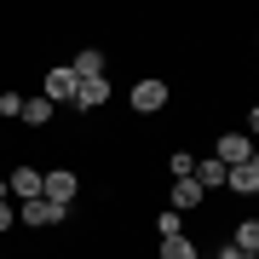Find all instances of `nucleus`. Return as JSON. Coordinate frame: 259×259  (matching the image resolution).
<instances>
[{"label":"nucleus","mask_w":259,"mask_h":259,"mask_svg":"<svg viewBox=\"0 0 259 259\" xmlns=\"http://www.w3.org/2000/svg\"><path fill=\"white\" fill-rule=\"evenodd\" d=\"M64 202H47V196H35V202H18V219L29 225V231H47V225H64Z\"/></svg>","instance_id":"obj_1"},{"label":"nucleus","mask_w":259,"mask_h":259,"mask_svg":"<svg viewBox=\"0 0 259 259\" xmlns=\"http://www.w3.org/2000/svg\"><path fill=\"white\" fill-rule=\"evenodd\" d=\"M75 190H81V179L69 173V167H52V173H40V196H47V202H75Z\"/></svg>","instance_id":"obj_2"},{"label":"nucleus","mask_w":259,"mask_h":259,"mask_svg":"<svg viewBox=\"0 0 259 259\" xmlns=\"http://www.w3.org/2000/svg\"><path fill=\"white\" fill-rule=\"evenodd\" d=\"M213 161H225V167H242V161H259V156H253V139H248V133H225V139L213 144Z\"/></svg>","instance_id":"obj_3"},{"label":"nucleus","mask_w":259,"mask_h":259,"mask_svg":"<svg viewBox=\"0 0 259 259\" xmlns=\"http://www.w3.org/2000/svg\"><path fill=\"white\" fill-rule=\"evenodd\" d=\"M75 87H81V81H75V69H69V64H58V69H47V87H40V98L58 110V104H69V98H75Z\"/></svg>","instance_id":"obj_4"},{"label":"nucleus","mask_w":259,"mask_h":259,"mask_svg":"<svg viewBox=\"0 0 259 259\" xmlns=\"http://www.w3.org/2000/svg\"><path fill=\"white\" fill-rule=\"evenodd\" d=\"M161 104H167V81H139L133 87V110L139 115H156Z\"/></svg>","instance_id":"obj_5"},{"label":"nucleus","mask_w":259,"mask_h":259,"mask_svg":"<svg viewBox=\"0 0 259 259\" xmlns=\"http://www.w3.org/2000/svg\"><path fill=\"white\" fill-rule=\"evenodd\" d=\"M75 81H104V69H110V58H104L98 47H87V52H75Z\"/></svg>","instance_id":"obj_6"},{"label":"nucleus","mask_w":259,"mask_h":259,"mask_svg":"<svg viewBox=\"0 0 259 259\" xmlns=\"http://www.w3.org/2000/svg\"><path fill=\"white\" fill-rule=\"evenodd\" d=\"M225 185H231L236 196H253V190H259V161H242V167H231V173H225Z\"/></svg>","instance_id":"obj_7"},{"label":"nucleus","mask_w":259,"mask_h":259,"mask_svg":"<svg viewBox=\"0 0 259 259\" xmlns=\"http://www.w3.org/2000/svg\"><path fill=\"white\" fill-rule=\"evenodd\" d=\"M104 98H110V81H81V87H75V98H69V104H75V110H98Z\"/></svg>","instance_id":"obj_8"},{"label":"nucleus","mask_w":259,"mask_h":259,"mask_svg":"<svg viewBox=\"0 0 259 259\" xmlns=\"http://www.w3.org/2000/svg\"><path fill=\"white\" fill-rule=\"evenodd\" d=\"M225 173H231V167H225V161H213V156H202V161H196V185H202V190H219L225 185Z\"/></svg>","instance_id":"obj_9"},{"label":"nucleus","mask_w":259,"mask_h":259,"mask_svg":"<svg viewBox=\"0 0 259 259\" xmlns=\"http://www.w3.org/2000/svg\"><path fill=\"white\" fill-rule=\"evenodd\" d=\"M12 196H18V202H35V196H40V173H35V167H18V173H12V185H6Z\"/></svg>","instance_id":"obj_10"},{"label":"nucleus","mask_w":259,"mask_h":259,"mask_svg":"<svg viewBox=\"0 0 259 259\" xmlns=\"http://www.w3.org/2000/svg\"><path fill=\"white\" fill-rule=\"evenodd\" d=\"M185 207H202V185L196 179H173V213H185Z\"/></svg>","instance_id":"obj_11"},{"label":"nucleus","mask_w":259,"mask_h":259,"mask_svg":"<svg viewBox=\"0 0 259 259\" xmlns=\"http://www.w3.org/2000/svg\"><path fill=\"white\" fill-rule=\"evenodd\" d=\"M52 115H58V110H52V104L40 98V93H35V98H23V110H18V121H29V127H47Z\"/></svg>","instance_id":"obj_12"},{"label":"nucleus","mask_w":259,"mask_h":259,"mask_svg":"<svg viewBox=\"0 0 259 259\" xmlns=\"http://www.w3.org/2000/svg\"><path fill=\"white\" fill-rule=\"evenodd\" d=\"M231 248H236V253H259V225H253V219H242V225H236Z\"/></svg>","instance_id":"obj_13"},{"label":"nucleus","mask_w":259,"mask_h":259,"mask_svg":"<svg viewBox=\"0 0 259 259\" xmlns=\"http://www.w3.org/2000/svg\"><path fill=\"white\" fill-rule=\"evenodd\" d=\"M161 259H196V242L190 236H167L161 242Z\"/></svg>","instance_id":"obj_14"},{"label":"nucleus","mask_w":259,"mask_h":259,"mask_svg":"<svg viewBox=\"0 0 259 259\" xmlns=\"http://www.w3.org/2000/svg\"><path fill=\"white\" fill-rule=\"evenodd\" d=\"M156 236H161V242H167V236H185V231H179V213H173V207H161V213H156Z\"/></svg>","instance_id":"obj_15"},{"label":"nucleus","mask_w":259,"mask_h":259,"mask_svg":"<svg viewBox=\"0 0 259 259\" xmlns=\"http://www.w3.org/2000/svg\"><path fill=\"white\" fill-rule=\"evenodd\" d=\"M167 167H173V179H190V173H196V156H185V150H179Z\"/></svg>","instance_id":"obj_16"},{"label":"nucleus","mask_w":259,"mask_h":259,"mask_svg":"<svg viewBox=\"0 0 259 259\" xmlns=\"http://www.w3.org/2000/svg\"><path fill=\"white\" fill-rule=\"evenodd\" d=\"M18 110H23V98H18V93H0V115H12V121H18Z\"/></svg>","instance_id":"obj_17"},{"label":"nucleus","mask_w":259,"mask_h":259,"mask_svg":"<svg viewBox=\"0 0 259 259\" xmlns=\"http://www.w3.org/2000/svg\"><path fill=\"white\" fill-rule=\"evenodd\" d=\"M12 225H18V207H12V202H0V231H12Z\"/></svg>","instance_id":"obj_18"},{"label":"nucleus","mask_w":259,"mask_h":259,"mask_svg":"<svg viewBox=\"0 0 259 259\" xmlns=\"http://www.w3.org/2000/svg\"><path fill=\"white\" fill-rule=\"evenodd\" d=\"M0 202H6V185H0Z\"/></svg>","instance_id":"obj_19"}]
</instances>
